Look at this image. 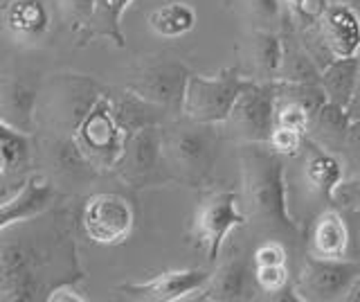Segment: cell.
<instances>
[{"label": "cell", "instance_id": "cell-25", "mask_svg": "<svg viewBox=\"0 0 360 302\" xmlns=\"http://www.w3.org/2000/svg\"><path fill=\"white\" fill-rule=\"evenodd\" d=\"M313 115L309 113L307 106H302L300 102H292V99H277V108H275V127H284L300 131L307 136L309 127H311Z\"/></svg>", "mask_w": 360, "mask_h": 302}, {"label": "cell", "instance_id": "cell-13", "mask_svg": "<svg viewBox=\"0 0 360 302\" xmlns=\"http://www.w3.org/2000/svg\"><path fill=\"white\" fill-rule=\"evenodd\" d=\"M52 199H54V189L50 181H45L43 176H32L16 196L0 203V232L14 226V223H22L25 219L39 217L41 212L48 210Z\"/></svg>", "mask_w": 360, "mask_h": 302}, {"label": "cell", "instance_id": "cell-28", "mask_svg": "<svg viewBox=\"0 0 360 302\" xmlns=\"http://www.w3.org/2000/svg\"><path fill=\"white\" fill-rule=\"evenodd\" d=\"M331 201L345 210L360 212V174L342 178L340 185L333 189Z\"/></svg>", "mask_w": 360, "mask_h": 302}, {"label": "cell", "instance_id": "cell-30", "mask_svg": "<svg viewBox=\"0 0 360 302\" xmlns=\"http://www.w3.org/2000/svg\"><path fill=\"white\" fill-rule=\"evenodd\" d=\"M288 271L286 264H277V266H257V284L266 294H279L281 289L286 287Z\"/></svg>", "mask_w": 360, "mask_h": 302}, {"label": "cell", "instance_id": "cell-4", "mask_svg": "<svg viewBox=\"0 0 360 302\" xmlns=\"http://www.w3.org/2000/svg\"><path fill=\"white\" fill-rule=\"evenodd\" d=\"M277 84L245 80L241 93L223 122L234 138L245 142H268L275 131Z\"/></svg>", "mask_w": 360, "mask_h": 302}, {"label": "cell", "instance_id": "cell-1", "mask_svg": "<svg viewBox=\"0 0 360 302\" xmlns=\"http://www.w3.org/2000/svg\"><path fill=\"white\" fill-rule=\"evenodd\" d=\"M241 149V210L264 228L297 232V223L288 212L281 156L268 142H245Z\"/></svg>", "mask_w": 360, "mask_h": 302}, {"label": "cell", "instance_id": "cell-34", "mask_svg": "<svg viewBox=\"0 0 360 302\" xmlns=\"http://www.w3.org/2000/svg\"><path fill=\"white\" fill-rule=\"evenodd\" d=\"M288 9H290V14L292 16H297V18H309V0H281Z\"/></svg>", "mask_w": 360, "mask_h": 302}, {"label": "cell", "instance_id": "cell-21", "mask_svg": "<svg viewBox=\"0 0 360 302\" xmlns=\"http://www.w3.org/2000/svg\"><path fill=\"white\" fill-rule=\"evenodd\" d=\"M149 25L158 37L180 39L196 25V12L187 3H167L149 14Z\"/></svg>", "mask_w": 360, "mask_h": 302}, {"label": "cell", "instance_id": "cell-16", "mask_svg": "<svg viewBox=\"0 0 360 302\" xmlns=\"http://www.w3.org/2000/svg\"><path fill=\"white\" fill-rule=\"evenodd\" d=\"M313 255L329 257V260H345L349 251V226L338 210H324L315 219L311 230Z\"/></svg>", "mask_w": 360, "mask_h": 302}, {"label": "cell", "instance_id": "cell-7", "mask_svg": "<svg viewBox=\"0 0 360 302\" xmlns=\"http://www.w3.org/2000/svg\"><path fill=\"white\" fill-rule=\"evenodd\" d=\"M82 223L90 241L101 246H115L133 232L135 215L131 203L124 196L101 192L86 201Z\"/></svg>", "mask_w": 360, "mask_h": 302}, {"label": "cell", "instance_id": "cell-17", "mask_svg": "<svg viewBox=\"0 0 360 302\" xmlns=\"http://www.w3.org/2000/svg\"><path fill=\"white\" fill-rule=\"evenodd\" d=\"M358 75H360V57L329 59V63L320 70V86L326 95V102L347 108L354 97Z\"/></svg>", "mask_w": 360, "mask_h": 302}, {"label": "cell", "instance_id": "cell-23", "mask_svg": "<svg viewBox=\"0 0 360 302\" xmlns=\"http://www.w3.org/2000/svg\"><path fill=\"white\" fill-rule=\"evenodd\" d=\"M32 93L20 84H9L0 95V120L14 129H25L32 113Z\"/></svg>", "mask_w": 360, "mask_h": 302}, {"label": "cell", "instance_id": "cell-36", "mask_svg": "<svg viewBox=\"0 0 360 302\" xmlns=\"http://www.w3.org/2000/svg\"><path fill=\"white\" fill-rule=\"evenodd\" d=\"M342 300H349V302H360V273L352 279V284L347 287Z\"/></svg>", "mask_w": 360, "mask_h": 302}, {"label": "cell", "instance_id": "cell-18", "mask_svg": "<svg viewBox=\"0 0 360 302\" xmlns=\"http://www.w3.org/2000/svg\"><path fill=\"white\" fill-rule=\"evenodd\" d=\"M3 20L11 34L39 39L50 27V12L43 0H9L3 7Z\"/></svg>", "mask_w": 360, "mask_h": 302}, {"label": "cell", "instance_id": "cell-22", "mask_svg": "<svg viewBox=\"0 0 360 302\" xmlns=\"http://www.w3.org/2000/svg\"><path fill=\"white\" fill-rule=\"evenodd\" d=\"M275 82L320 84V70L307 50L284 43V59H281V68Z\"/></svg>", "mask_w": 360, "mask_h": 302}, {"label": "cell", "instance_id": "cell-33", "mask_svg": "<svg viewBox=\"0 0 360 302\" xmlns=\"http://www.w3.org/2000/svg\"><path fill=\"white\" fill-rule=\"evenodd\" d=\"M48 300L50 302H61V300H65V302H84L86 298L79 296V291H75L72 284H59L48 294Z\"/></svg>", "mask_w": 360, "mask_h": 302}, {"label": "cell", "instance_id": "cell-12", "mask_svg": "<svg viewBox=\"0 0 360 302\" xmlns=\"http://www.w3.org/2000/svg\"><path fill=\"white\" fill-rule=\"evenodd\" d=\"M212 277L205 268H178V271H165L146 282L124 284L122 291L138 300H155V302H178L191 294H198Z\"/></svg>", "mask_w": 360, "mask_h": 302}, {"label": "cell", "instance_id": "cell-10", "mask_svg": "<svg viewBox=\"0 0 360 302\" xmlns=\"http://www.w3.org/2000/svg\"><path fill=\"white\" fill-rule=\"evenodd\" d=\"M318 39L331 59L358 57L360 52V16L347 3H324L318 18Z\"/></svg>", "mask_w": 360, "mask_h": 302}, {"label": "cell", "instance_id": "cell-20", "mask_svg": "<svg viewBox=\"0 0 360 302\" xmlns=\"http://www.w3.org/2000/svg\"><path fill=\"white\" fill-rule=\"evenodd\" d=\"M245 264L241 257H232L225 262L217 273H212L207 284L202 287V300H239L245 294Z\"/></svg>", "mask_w": 360, "mask_h": 302}, {"label": "cell", "instance_id": "cell-35", "mask_svg": "<svg viewBox=\"0 0 360 302\" xmlns=\"http://www.w3.org/2000/svg\"><path fill=\"white\" fill-rule=\"evenodd\" d=\"M347 115L352 120H360V75H358V82H356L354 97H352V102H349V106H347Z\"/></svg>", "mask_w": 360, "mask_h": 302}, {"label": "cell", "instance_id": "cell-3", "mask_svg": "<svg viewBox=\"0 0 360 302\" xmlns=\"http://www.w3.org/2000/svg\"><path fill=\"white\" fill-rule=\"evenodd\" d=\"M243 82L239 68H225L214 77L189 75L180 113L198 125H223L241 93Z\"/></svg>", "mask_w": 360, "mask_h": 302}, {"label": "cell", "instance_id": "cell-19", "mask_svg": "<svg viewBox=\"0 0 360 302\" xmlns=\"http://www.w3.org/2000/svg\"><path fill=\"white\" fill-rule=\"evenodd\" d=\"M349 122H352V118L347 115V108L326 102L318 111V113L313 115L307 136L315 144H320L322 149L333 151L338 156V153H340V149H342V142H345V136H347Z\"/></svg>", "mask_w": 360, "mask_h": 302}, {"label": "cell", "instance_id": "cell-31", "mask_svg": "<svg viewBox=\"0 0 360 302\" xmlns=\"http://www.w3.org/2000/svg\"><path fill=\"white\" fill-rule=\"evenodd\" d=\"M63 14L75 23H88L95 16L97 0H59Z\"/></svg>", "mask_w": 360, "mask_h": 302}, {"label": "cell", "instance_id": "cell-26", "mask_svg": "<svg viewBox=\"0 0 360 302\" xmlns=\"http://www.w3.org/2000/svg\"><path fill=\"white\" fill-rule=\"evenodd\" d=\"M338 158L342 161L347 176L360 174V120L349 122L347 136H345L342 149L338 153Z\"/></svg>", "mask_w": 360, "mask_h": 302}, {"label": "cell", "instance_id": "cell-11", "mask_svg": "<svg viewBox=\"0 0 360 302\" xmlns=\"http://www.w3.org/2000/svg\"><path fill=\"white\" fill-rule=\"evenodd\" d=\"M162 163V131L155 125H144L129 133L124 151L115 167H120L124 178L140 187Z\"/></svg>", "mask_w": 360, "mask_h": 302}, {"label": "cell", "instance_id": "cell-24", "mask_svg": "<svg viewBox=\"0 0 360 302\" xmlns=\"http://www.w3.org/2000/svg\"><path fill=\"white\" fill-rule=\"evenodd\" d=\"M131 3L133 0H97L93 20L101 27L99 30L101 34L112 39L117 46H124V37L120 32V20H122V14L127 12V7Z\"/></svg>", "mask_w": 360, "mask_h": 302}, {"label": "cell", "instance_id": "cell-15", "mask_svg": "<svg viewBox=\"0 0 360 302\" xmlns=\"http://www.w3.org/2000/svg\"><path fill=\"white\" fill-rule=\"evenodd\" d=\"M281 59H284V41L275 30L257 27L248 43V61H250L252 75L259 82H275Z\"/></svg>", "mask_w": 360, "mask_h": 302}, {"label": "cell", "instance_id": "cell-5", "mask_svg": "<svg viewBox=\"0 0 360 302\" xmlns=\"http://www.w3.org/2000/svg\"><path fill=\"white\" fill-rule=\"evenodd\" d=\"M248 215L239 206V194L234 189L228 192H217L202 201L194 217V226H191V241L196 248L205 255L207 262H217L223 253V246L228 241L230 232L248 226Z\"/></svg>", "mask_w": 360, "mask_h": 302}, {"label": "cell", "instance_id": "cell-32", "mask_svg": "<svg viewBox=\"0 0 360 302\" xmlns=\"http://www.w3.org/2000/svg\"><path fill=\"white\" fill-rule=\"evenodd\" d=\"M255 264L257 266H277L286 264V248L279 241H266L255 251Z\"/></svg>", "mask_w": 360, "mask_h": 302}, {"label": "cell", "instance_id": "cell-14", "mask_svg": "<svg viewBox=\"0 0 360 302\" xmlns=\"http://www.w3.org/2000/svg\"><path fill=\"white\" fill-rule=\"evenodd\" d=\"M345 178V165L333 151L322 149L320 144L309 140L307 158H304V183L309 185L313 194L322 199L333 196V189Z\"/></svg>", "mask_w": 360, "mask_h": 302}, {"label": "cell", "instance_id": "cell-29", "mask_svg": "<svg viewBox=\"0 0 360 302\" xmlns=\"http://www.w3.org/2000/svg\"><path fill=\"white\" fill-rule=\"evenodd\" d=\"M268 144L279 156H297L304 147V133L292 131V129H284V127H275Z\"/></svg>", "mask_w": 360, "mask_h": 302}, {"label": "cell", "instance_id": "cell-6", "mask_svg": "<svg viewBox=\"0 0 360 302\" xmlns=\"http://www.w3.org/2000/svg\"><path fill=\"white\" fill-rule=\"evenodd\" d=\"M129 129L122 125L120 113L106 97H97L95 104L77 125V142L88 158L106 165H117L129 138Z\"/></svg>", "mask_w": 360, "mask_h": 302}, {"label": "cell", "instance_id": "cell-8", "mask_svg": "<svg viewBox=\"0 0 360 302\" xmlns=\"http://www.w3.org/2000/svg\"><path fill=\"white\" fill-rule=\"evenodd\" d=\"M360 273V266L345 260L309 255L304 262L295 294L300 300H335L342 298L352 279Z\"/></svg>", "mask_w": 360, "mask_h": 302}, {"label": "cell", "instance_id": "cell-27", "mask_svg": "<svg viewBox=\"0 0 360 302\" xmlns=\"http://www.w3.org/2000/svg\"><path fill=\"white\" fill-rule=\"evenodd\" d=\"M241 7L257 27L273 30V23L279 18V0H241Z\"/></svg>", "mask_w": 360, "mask_h": 302}, {"label": "cell", "instance_id": "cell-2", "mask_svg": "<svg viewBox=\"0 0 360 302\" xmlns=\"http://www.w3.org/2000/svg\"><path fill=\"white\" fill-rule=\"evenodd\" d=\"M219 156V133L212 125H176L162 131V163L178 183L198 187L207 181Z\"/></svg>", "mask_w": 360, "mask_h": 302}, {"label": "cell", "instance_id": "cell-9", "mask_svg": "<svg viewBox=\"0 0 360 302\" xmlns=\"http://www.w3.org/2000/svg\"><path fill=\"white\" fill-rule=\"evenodd\" d=\"M189 70L178 61H158L149 63L133 77L129 84L131 93L144 102L165 108H178L183 104L185 86L189 80Z\"/></svg>", "mask_w": 360, "mask_h": 302}]
</instances>
